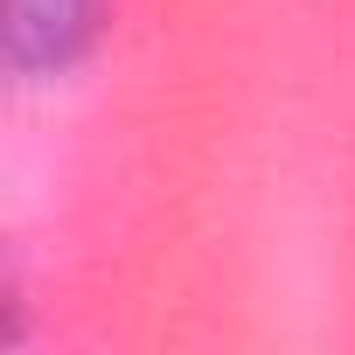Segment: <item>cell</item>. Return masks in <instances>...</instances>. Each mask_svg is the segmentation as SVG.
I'll use <instances>...</instances> for the list:
<instances>
[{
  "instance_id": "1",
  "label": "cell",
  "mask_w": 355,
  "mask_h": 355,
  "mask_svg": "<svg viewBox=\"0 0 355 355\" xmlns=\"http://www.w3.org/2000/svg\"><path fill=\"white\" fill-rule=\"evenodd\" d=\"M98 35V0H8V63L21 77L70 70Z\"/></svg>"
}]
</instances>
